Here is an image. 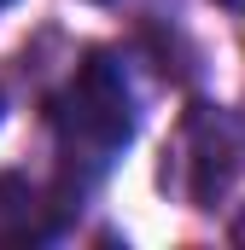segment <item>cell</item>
<instances>
[{"label": "cell", "instance_id": "1", "mask_svg": "<svg viewBox=\"0 0 245 250\" xmlns=\"http://www.w3.org/2000/svg\"><path fill=\"white\" fill-rule=\"evenodd\" d=\"M53 146H59L64 181L70 187H94L134 140V87L122 76L111 53H88L76 64V76L53 93Z\"/></svg>", "mask_w": 245, "mask_h": 250}, {"label": "cell", "instance_id": "3", "mask_svg": "<svg viewBox=\"0 0 245 250\" xmlns=\"http://www.w3.org/2000/svg\"><path fill=\"white\" fill-rule=\"evenodd\" d=\"M0 6H12V0H0Z\"/></svg>", "mask_w": 245, "mask_h": 250}, {"label": "cell", "instance_id": "2", "mask_svg": "<svg viewBox=\"0 0 245 250\" xmlns=\"http://www.w3.org/2000/svg\"><path fill=\"white\" fill-rule=\"evenodd\" d=\"M234 239H240V245H245V215H240V221H234Z\"/></svg>", "mask_w": 245, "mask_h": 250}]
</instances>
